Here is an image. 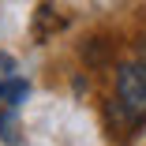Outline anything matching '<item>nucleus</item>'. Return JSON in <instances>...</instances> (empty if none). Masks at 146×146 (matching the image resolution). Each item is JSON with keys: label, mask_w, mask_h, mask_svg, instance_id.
Listing matches in <instances>:
<instances>
[{"label": "nucleus", "mask_w": 146, "mask_h": 146, "mask_svg": "<svg viewBox=\"0 0 146 146\" xmlns=\"http://www.w3.org/2000/svg\"><path fill=\"white\" fill-rule=\"evenodd\" d=\"M116 105L135 124L146 120V64H120L116 68Z\"/></svg>", "instance_id": "f257e3e1"}, {"label": "nucleus", "mask_w": 146, "mask_h": 146, "mask_svg": "<svg viewBox=\"0 0 146 146\" xmlns=\"http://www.w3.org/2000/svg\"><path fill=\"white\" fill-rule=\"evenodd\" d=\"M11 79H15V60H11L8 52H0V90H4Z\"/></svg>", "instance_id": "f03ea898"}]
</instances>
